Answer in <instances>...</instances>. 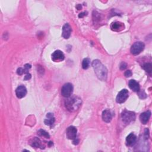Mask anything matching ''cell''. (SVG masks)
<instances>
[{
    "label": "cell",
    "mask_w": 152,
    "mask_h": 152,
    "mask_svg": "<svg viewBox=\"0 0 152 152\" xmlns=\"http://www.w3.org/2000/svg\"><path fill=\"white\" fill-rule=\"evenodd\" d=\"M17 73L19 75H22L23 74L25 73V70H24V68H19L17 70Z\"/></svg>",
    "instance_id": "cell-21"
},
{
    "label": "cell",
    "mask_w": 152,
    "mask_h": 152,
    "mask_svg": "<svg viewBox=\"0 0 152 152\" xmlns=\"http://www.w3.org/2000/svg\"><path fill=\"white\" fill-rule=\"evenodd\" d=\"M85 15H86V12L81 13L80 14H79V15H78V17H79V18H83V17L85 16Z\"/></svg>",
    "instance_id": "cell-26"
},
{
    "label": "cell",
    "mask_w": 152,
    "mask_h": 152,
    "mask_svg": "<svg viewBox=\"0 0 152 152\" xmlns=\"http://www.w3.org/2000/svg\"><path fill=\"white\" fill-rule=\"evenodd\" d=\"M71 31L72 29L69 24L66 23L62 27V37L66 39H68L70 37Z\"/></svg>",
    "instance_id": "cell-10"
},
{
    "label": "cell",
    "mask_w": 152,
    "mask_h": 152,
    "mask_svg": "<svg viewBox=\"0 0 152 152\" xmlns=\"http://www.w3.org/2000/svg\"><path fill=\"white\" fill-rule=\"evenodd\" d=\"M55 122V117L52 113H48L46 115V118L45 119V124L46 125L51 126Z\"/></svg>",
    "instance_id": "cell-15"
},
{
    "label": "cell",
    "mask_w": 152,
    "mask_h": 152,
    "mask_svg": "<svg viewBox=\"0 0 152 152\" xmlns=\"http://www.w3.org/2000/svg\"><path fill=\"white\" fill-rule=\"evenodd\" d=\"M129 86L130 89L135 92H139L140 91L139 84L135 80H131L129 82Z\"/></svg>",
    "instance_id": "cell-14"
},
{
    "label": "cell",
    "mask_w": 152,
    "mask_h": 152,
    "mask_svg": "<svg viewBox=\"0 0 152 152\" xmlns=\"http://www.w3.org/2000/svg\"><path fill=\"white\" fill-rule=\"evenodd\" d=\"M145 48V44L141 42L134 43L131 48V52L133 55H137L140 54Z\"/></svg>",
    "instance_id": "cell-4"
},
{
    "label": "cell",
    "mask_w": 152,
    "mask_h": 152,
    "mask_svg": "<svg viewBox=\"0 0 152 152\" xmlns=\"http://www.w3.org/2000/svg\"><path fill=\"white\" fill-rule=\"evenodd\" d=\"M132 76V73L130 70H127L125 73V76L126 77H130Z\"/></svg>",
    "instance_id": "cell-23"
},
{
    "label": "cell",
    "mask_w": 152,
    "mask_h": 152,
    "mask_svg": "<svg viewBox=\"0 0 152 152\" xmlns=\"http://www.w3.org/2000/svg\"><path fill=\"white\" fill-rule=\"evenodd\" d=\"M151 117V112L150 110H147L145 112L142 113L140 116V121L143 124H146Z\"/></svg>",
    "instance_id": "cell-12"
},
{
    "label": "cell",
    "mask_w": 152,
    "mask_h": 152,
    "mask_svg": "<svg viewBox=\"0 0 152 152\" xmlns=\"http://www.w3.org/2000/svg\"><path fill=\"white\" fill-rule=\"evenodd\" d=\"M92 66L98 78L102 81H106L108 76V70L102 62L98 60H94L92 62Z\"/></svg>",
    "instance_id": "cell-1"
},
{
    "label": "cell",
    "mask_w": 152,
    "mask_h": 152,
    "mask_svg": "<svg viewBox=\"0 0 152 152\" xmlns=\"http://www.w3.org/2000/svg\"><path fill=\"white\" fill-rule=\"evenodd\" d=\"M110 27L112 30L119 31L120 30H122L124 28V25H123V23L119 22H115L112 24Z\"/></svg>",
    "instance_id": "cell-17"
},
{
    "label": "cell",
    "mask_w": 152,
    "mask_h": 152,
    "mask_svg": "<svg viewBox=\"0 0 152 152\" xmlns=\"http://www.w3.org/2000/svg\"><path fill=\"white\" fill-rule=\"evenodd\" d=\"M77 129L74 126H70L67 129L66 135L67 137L70 140H74L77 137Z\"/></svg>",
    "instance_id": "cell-7"
},
{
    "label": "cell",
    "mask_w": 152,
    "mask_h": 152,
    "mask_svg": "<svg viewBox=\"0 0 152 152\" xmlns=\"http://www.w3.org/2000/svg\"><path fill=\"white\" fill-rule=\"evenodd\" d=\"M73 86L71 83H66L64 84L61 89V94L64 97L69 98L73 93Z\"/></svg>",
    "instance_id": "cell-5"
},
{
    "label": "cell",
    "mask_w": 152,
    "mask_h": 152,
    "mask_svg": "<svg viewBox=\"0 0 152 152\" xmlns=\"http://www.w3.org/2000/svg\"><path fill=\"white\" fill-rule=\"evenodd\" d=\"M90 59L89 58H85L83 60V62H82V67L83 69L86 70L89 67L90 65Z\"/></svg>",
    "instance_id": "cell-19"
},
{
    "label": "cell",
    "mask_w": 152,
    "mask_h": 152,
    "mask_svg": "<svg viewBox=\"0 0 152 152\" xmlns=\"http://www.w3.org/2000/svg\"><path fill=\"white\" fill-rule=\"evenodd\" d=\"M143 69L145 70L148 73L151 74L152 71V66L151 63H146L143 66Z\"/></svg>",
    "instance_id": "cell-18"
},
{
    "label": "cell",
    "mask_w": 152,
    "mask_h": 152,
    "mask_svg": "<svg viewBox=\"0 0 152 152\" xmlns=\"http://www.w3.org/2000/svg\"><path fill=\"white\" fill-rule=\"evenodd\" d=\"M112 118V115L111 112L108 110L106 109L103 111L102 113V119L104 122L105 123H110Z\"/></svg>",
    "instance_id": "cell-11"
},
{
    "label": "cell",
    "mask_w": 152,
    "mask_h": 152,
    "mask_svg": "<svg viewBox=\"0 0 152 152\" xmlns=\"http://www.w3.org/2000/svg\"><path fill=\"white\" fill-rule=\"evenodd\" d=\"M76 8H77V9L78 10H81L82 9V5L80 4H78L77 6H76Z\"/></svg>",
    "instance_id": "cell-28"
},
{
    "label": "cell",
    "mask_w": 152,
    "mask_h": 152,
    "mask_svg": "<svg viewBox=\"0 0 152 152\" xmlns=\"http://www.w3.org/2000/svg\"><path fill=\"white\" fill-rule=\"evenodd\" d=\"M121 118L125 124H129L135 119V114L133 112L124 110L122 113Z\"/></svg>",
    "instance_id": "cell-3"
},
{
    "label": "cell",
    "mask_w": 152,
    "mask_h": 152,
    "mask_svg": "<svg viewBox=\"0 0 152 152\" xmlns=\"http://www.w3.org/2000/svg\"><path fill=\"white\" fill-rule=\"evenodd\" d=\"M38 134L41 136H43V137H45L46 139H49L50 137L49 134L47 132H46L45 130H40L38 131Z\"/></svg>",
    "instance_id": "cell-20"
},
{
    "label": "cell",
    "mask_w": 152,
    "mask_h": 152,
    "mask_svg": "<svg viewBox=\"0 0 152 152\" xmlns=\"http://www.w3.org/2000/svg\"><path fill=\"white\" fill-rule=\"evenodd\" d=\"M65 56L60 50L55 51L52 55V59L55 62H60L64 60Z\"/></svg>",
    "instance_id": "cell-8"
},
{
    "label": "cell",
    "mask_w": 152,
    "mask_h": 152,
    "mask_svg": "<svg viewBox=\"0 0 152 152\" xmlns=\"http://www.w3.org/2000/svg\"><path fill=\"white\" fill-rule=\"evenodd\" d=\"M127 64L125 62H123L121 64V65H120V69H121V70H124L127 68Z\"/></svg>",
    "instance_id": "cell-22"
},
{
    "label": "cell",
    "mask_w": 152,
    "mask_h": 152,
    "mask_svg": "<svg viewBox=\"0 0 152 152\" xmlns=\"http://www.w3.org/2000/svg\"><path fill=\"white\" fill-rule=\"evenodd\" d=\"M65 102V106L70 112H75L82 105V99L78 96H70L67 98Z\"/></svg>",
    "instance_id": "cell-2"
},
{
    "label": "cell",
    "mask_w": 152,
    "mask_h": 152,
    "mask_svg": "<svg viewBox=\"0 0 152 152\" xmlns=\"http://www.w3.org/2000/svg\"><path fill=\"white\" fill-rule=\"evenodd\" d=\"M30 144L31 146L35 148H38V147H42V142L41 140L37 137H34L33 139H31Z\"/></svg>",
    "instance_id": "cell-16"
},
{
    "label": "cell",
    "mask_w": 152,
    "mask_h": 152,
    "mask_svg": "<svg viewBox=\"0 0 152 152\" xmlns=\"http://www.w3.org/2000/svg\"><path fill=\"white\" fill-rule=\"evenodd\" d=\"M15 94H16L17 97L19 99L25 97L27 94V89L26 87L23 85L19 86L15 90Z\"/></svg>",
    "instance_id": "cell-9"
},
{
    "label": "cell",
    "mask_w": 152,
    "mask_h": 152,
    "mask_svg": "<svg viewBox=\"0 0 152 152\" xmlns=\"http://www.w3.org/2000/svg\"><path fill=\"white\" fill-rule=\"evenodd\" d=\"M78 143H79V140L78 139H77L76 138L75 139H74V141H73V144H74V145H78Z\"/></svg>",
    "instance_id": "cell-27"
},
{
    "label": "cell",
    "mask_w": 152,
    "mask_h": 152,
    "mask_svg": "<svg viewBox=\"0 0 152 152\" xmlns=\"http://www.w3.org/2000/svg\"><path fill=\"white\" fill-rule=\"evenodd\" d=\"M149 130L147 129H146L145 130V137L146 139H148L149 138Z\"/></svg>",
    "instance_id": "cell-24"
},
{
    "label": "cell",
    "mask_w": 152,
    "mask_h": 152,
    "mask_svg": "<svg viewBox=\"0 0 152 152\" xmlns=\"http://www.w3.org/2000/svg\"><path fill=\"white\" fill-rule=\"evenodd\" d=\"M136 141H137V137H136L133 133H131L130 134H129L127 136L126 139L127 145L129 146H134Z\"/></svg>",
    "instance_id": "cell-13"
},
{
    "label": "cell",
    "mask_w": 152,
    "mask_h": 152,
    "mask_svg": "<svg viewBox=\"0 0 152 152\" xmlns=\"http://www.w3.org/2000/svg\"><path fill=\"white\" fill-rule=\"evenodd\" d=\"M30 78H31V74H29V73H27L26 76L25 77V78H24V79H25V80H29L30 79Z\"/></svg>",
    "instance_id": "cell-25"
},
{
    "label": "cell",
    "mask_w": 152,
    "mask_h": 152,
    "mask_svg": "<svg viewBox=\"0 0 152 152\" xmlns=\"http://www.w3.org/2000/svg\"><path fill=\"white\" fill-rule=\"evenodd\" d=\"M129 96V91L127 89H123L121 92H119L116 98V101L118 103H123L126 101Z\"/></svg>",
    "instance_id": "cell-6"
}]
</instances>
